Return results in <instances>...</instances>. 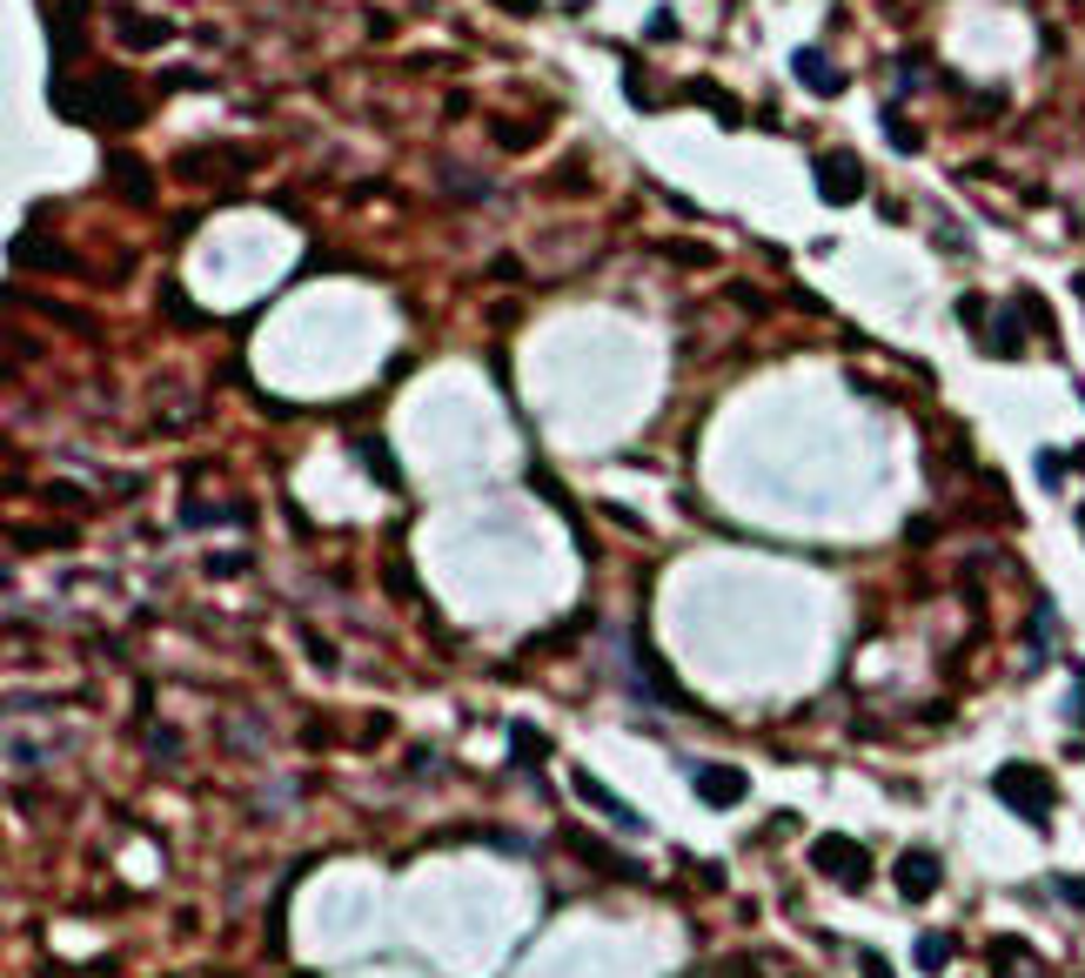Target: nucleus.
<instances>
[{"label": "nucleus", "instance_id": "f257e3e1", "mask_svg": "<svg viewBox=\"0 0 1085 978\" xmlns=\"http://www.w3.org/2000/svg\"><path fill=\"white\" fill-rule=\"evenodd\" d=\"M992 791L1012 804L1032 831H1045V817H1052V804H1059V791H1052V777H1045L1038 764H998L992 771Z\"/></svg>", "mask_w": 1085, "mask_h": 978}, {"label": "nucleus", "instance_id": "f03ea898", "mask_svg": "<svg viewBox=\"0 0 1085 978\" xmlns=\"http://www.w3.org/2000/svg\"><path fill=\"white\" fill-rule=\"evenodd\" d=\"M810 872L844 885V891H865L871 885V851L858 838H844V831H825V838H810Z\"/></svg>", "mask_w": 1085, "mask_h": 978}, {"label": "nucleus", "instance_id": "7ed1b4c3", "mask_svg": "<svg viewBox=\"0 0 1085 978\" xmlns=\"http://www.w3.org/2000/svg\"><path fill=\"white\" fill-rule=\"evenodd\" d=\"M88 94H94V101H88V122H101V128H135L141 114H148V101L135 94V81H128V74H114V67L94 74Z\"/></svg>", "mask_w": 1085, "mask_h": 978}, {"label": "nucleus", "instance_id": "20e7f679", "mask_svg": "<svg viewBox=\"0 0 1085 978\" xmlns=\"http://www.w3.org/2000/svg\"><path fill=\"white\" fill-rule=\"evenodd\" d=\"M570 798H576V804H590V811H603L616 831H650V825H643V811H637L630 798H616V791L603 785V777H597V771H584V764L570 771Z\"/></svg>", "mask_w": 1085, "mask_h": 978}, {"label": "nucleus", "instance_id": "39448f33", "mask_svg": "<svg viewBox=\"0 0 1085 978\" xmlns=\"http://www.w3.org/2000/svg\"><path fill=\"white\" fill-rule=\"evenodd\" d=\"M563 851L570 858H584L590 872H603V878H624V885H637V878H650L637 858H624V851H610L603 838H590V831H563Z\"/></svg>", "mask_w": 1085, "mask_h": 978}, {"label": "nucleus", "instance_id": "423d86ee", "mask_svg": "<svg viewBox=\"0 0 1085 978\" xmlns=\"http://www.w3.org/2000/svg\"><path fill=\"white\" fill-rule=\"evenodd\" d=\"M818 194H825V202H858V194H865V162H858V154H818Z\"/></svg>", "mask_w": 1085, "mask_h": 978}, {"label": "nucleus", "instance_id": "0eeeda50", "mask_svg": "<svg viewBox=\"0 0 1085 978\" xmlns=\"http://www.w3.org/2000/svg\"><path fill=\"white\" fill-rule=\"evenodd\" d=\"M697 798H704L711 811H730V804L751 798V777L738 764H704V771H697Z\"/></svg>", "mask_w": 1085, "mask_h": 978}, {"label": "nucleus", "instance_id": "6e6552de", "mask_svg": "<svg viewBox=\"0 0 1085 978\" xmlns=\"http://www.w3.org/2000/svg\"><path fill=\"white\" fill-rule=\"evenodd\" d=\"M898 898H911V905H924V898L939 891V878H945V865H939V851H905L898 858Z\"/></svg>", "mask_w": 1085, "mask_h": 978}, {"label": "nucleus", "instance_id": "1a4fd4ad", "mask_svg": "<svg viewBox=\"0 0 1085 978\" xmlns=\"http://www.w3.org/2000/svg\"><path fill=\"white\" fill-rule=\"evenodd\" d=\"M791 74H797L804 88H818V94H844V74H838L818 48H797V54H791Z\"/></svg>", "mask_w": 1085, "mask_h": 978}, {"label": "nucleus", "instance_id": "9d476101", "mask_svg": "<svg viewBox=\"0 0 1085 978\" xmlns=\"http://www.w3.org/2000/svg\"><path fill=\"white\" fill-rule=\"evenodd\" d=\"M107 181L122 188V194H135V202H148V194H154V175H148V168L135 162L128 148H114V154H107Z\"/></svg>", "mask_w": 1085, "mask_h": 978}, {"label": "nucleus", "instance_id": "9b49d317", "mask_svg": "<svg viewBox=\"0 0 1085 978\" xmlns=\"http://www.w3.org/2000/svg\"><path fill=\"white\" fill-rule=\"evenodd\" d=\"M114 27H122V41H128V48H162L168 34H175L168 21H141L135 8H114Z\"/></svg>", "mask_w": 1085, "mask_h": 978}, {"label": "nucleus", "instance_id": "f8f14e48", "mask_svg": "<svg viewBox=\"0 0 1085 978\" xmlns=\"http://www.w3.org/2000/svg\"><path fill=\"white\" fill-rule=\"evenodd\" d=\"M81 14H88V0H61V8H54V54H61V61H67L74 48H81V41H74Z\"/></svg>", "mask_w": 1085, "mask_h": 978}, {"label": "nucleus", "instance_id": "ddd939ff", "mask_svg": "<svg viewBox=\"0 0 1085 978\" xmlns=\"http://www.w3.org/2000/svg\"><path fill=\"white\" fill-rule=\"evenodd\" d=\"M911 965H918V971H945V965H952V931H924L918 952H911Z\"/></svg>", "mask_w": 1085, "mask_h": 978}, {"label": "nucleus", "instance_id": "4468645a", "mask_svg": "<svg viewBox=\"0 0 1085 978\" xmlns=\"http://www.w3.org/2000/svg\"><path fill=\"white\" fill-rule=\"evenodd\" d=\"M1019 348H1025L1019 322H1012V316H998V329H992V356H1019Z\"/></svg>", "mask_w": 1085, "mask_h": 978}, {"label": "nucleus", "instance_id": "2eb2a0df", "mask_svg": "<svg viewBox=\"0 0 1085 978\" xmlns=\"http://www.w3.org/2000/svg\"><path fill=\"white\" fill-rule=\"evenodd\" d=\"M510 745H516V758H542V737H536V731H523V724L510 731Z\"/></svg>", "mask_w": 1085, "mask_h": 978}, {"label": "nucleus", "instance_id": "dca6fc26", "mask_svg": "<svg viewBox=\"0 0 1085 978\" xmlns=\"http://www.w3.org/2000/svg\"><path fill=\"white\" fill-rule=\"evenodd\" d=\"M858 971H865V978H898V971H891V958H878V952H858Z\"/></svg>", "mask_w": 1085, "mask_h": 978}, {"label": "nucleus", "instance_id": "f3484780", "mask_svg": "<svg viewBox=\"0 0 1085 978\" xmlns=\"http://www.w3.org/2000/svg\"><path fill=\"white\" fill-rule=\"evenodd\" d=\"M1038 477H1045V483H1059V477H1065V456L1045 449V456H1038Z\"/></svg>", "mask_w": 1085, "mask_h": 978}, {"label": "nucleus", "instance_id": "a211bd4d", "mask_svg": "<svg viewBox=\"0 0 1085 978\" xmlns=\"http://www.w3.org/2000/svg\"><path fill=\"white\" fill-rule=\"evenodd\" d=\"M496 8H502V14H536L542 0H496Z\"/></svg>", "mask_w": 1085, "mask_h": 978}, {"label": "nucleus", "instance_id": "6ab92c4d", "mask_svg": "<svg viewBox=\"0 0 1085 978\" xmlns=\"http://www.w3.org/2000/svg\"><path fill=\"white\" fill-rule=\"evenodd\" d=\"M1059 891L1072 898V905H1085V878H1059Z\"/></svg>", "mask_w": 1085, "mask_h": 978}, {"label": "nucleus", "instance_id": "aec40b11", "mask_svg": "<svg viewBox=\"0 0 1085 978\" xmlns=\"http://www.w3.org/2000/svg\"><path fill=\"white\" fill-rule=\"evenodd\" d=\"M1072 724L1085 731V684H1078V697H1072Z\"/></svg>", "mask_w": 1085, "mask_h": 978}, {"label": "nucleus", "instance_id": "412c9836", "mask_svg": "<svg viewBox=\"0 0 1085 978\" xmlns=\"http://www.w3.org/2000/svg\"><path fill=\"white\" fill-rule=\"evenodd\" d=\"M1078 536H1085V503H1078Z\"/></svg>", "mask_w": 1085, "mask_h": 978}]
</instances>
